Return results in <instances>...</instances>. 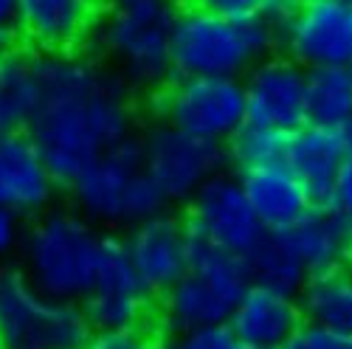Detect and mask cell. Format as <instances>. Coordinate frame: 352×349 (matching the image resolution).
I'll return each mask as SVG.
<instances>
[{"instance_id": "19", "label": "cell", "mask_w": 352, "mask_h": 349, "mask_svg": "<svg viewBox=\"0 0 352 349\" xmlns=\"http://www.w3.org/2000/svg\"><path fill=\"white\" fill-rule=\"evenodd\" d=\"M279 234L296 251L307 273L346 265L352 251V220L333 206H313Z\"/></svg>"}, {"instance_id": "1", "label": "cell", "mask_w": 352, "mask_h": 349, "mask_svg": "<svg viewBox=\"0 0 352 349\" xmlns=\"http://www.w3.org/2000/svg\"><path fill=\"white\" fill-rule=\"evenodd\" d=\"M37 68L40 99L25 133L54 181L68 186L87 164L135 135V91L82 51L40 54Z\"/></svg>"}, {"instance_id": "29", "label": "cell", "mask_w": 352, "mask_h": 349, "mask_svg": "<svg viewBox=\"0 0 352 349\" xmlns=\"http://www.w3.org/2000/svg\"><path fill=\"white\" fill-rule=\"evenodd\" d=\"M282 349H352V335H341L327 327L302 322V327L287 338Z\"/></svg>"}, {"instance_id": "36", "label": "cell", "mask_w": 352, "mask_h": 349, "mask_svg": "<svg viewBox=\"0 0 352 349\" xmlns=\"http://www.w3.org/2000/svg\"><path fill=\"white\" fill-rule=\"evenodd\" d=\"M346 268L352 271V251H349V259H346Z\"/></svg>"}, {"instance_id": "14", "label": "cell", "mask_w": 352, "mask_h": 349, "mask_svg": "<svg viewBox=\"0 0 352 349\" xmlns=\"http://www.w3.org/2000/svg\"><path fill=\"white\" fill-rule=\"evenodd\" d=\"M110 0H20L17 32L40 54H79Z\"/></svg>"}, {"instance_id": "25", "label": "cell", "mask_w": 352, "mask_h": 349, "mask_svg": "<svg viewBox=\"0 0 352 349\" xmlns=\"http://www.w3.org/2000/svg\"><path fill=\"white\" fill-rule=\"evenodd\" d=\"M189 271L209 279L234 302L254 284L251 271H248V259L243 254L226 251V248L209 243L206 237L192 234V231H189Z\"/></svg>"}, {"instance_id": "15", "label": "cell", "mask_w": 352, "mask_h": 349, "mask_svg": "<svg viewBox=\"0 0 352 349\" xmlns=\"http://www.w3.org/2000/svg\"><path fill=\"white\" fill-rule=\"evenodd\" d=\"M56 183L28 133L0 135V203L20 217H37L56 197Z\"/></svg>"}, {"instance_id": "20", "label": "cell", "mask_w": 352, "mask_h": 349, "mask_svg": "<svg viewBox=\"0 0 352 349\" xmlns=\"http://www.w3.org/2000/svg\"><path fill=\"white\" fill-rule=\"evenodd\" d=\"M237 174L265 231H285L313 209L302 181L287 164H268Z\"/></svg>"}, {"instance_id": "9", "label": "cell", "mask_w": 352, "mask_h": 349, "mask_svg": "<svg viewBox=\"0 0 352 349\" xmlns=\"http://www.w3.org/2000/svg\"><path fill=\"white\" fill-rule=\"evenodd\" d=\"M141 158L166 203H189L192 194L223 172L226 147L184 133L175 124L153 119V124L138 135Z\"/></svg>"}, {"instance_id": "32", "label": "cell", "mask_w": 352, "mask_h": 349, "mask_svg": "<svg viewBox=\"0 0 352 349\" xmlns=\"http://www.w3.org/2000/svg\"><path fill=\"white\" fill-rule=\"evenodd\" d=\"M23 231H25L23 228V217L14 209H9V206L0 203V259H6L9 254H14L20 248Z\"/></svg>"}, {"instance_id": "2", "label": "cell", "mask_w": 352, "mask_h": 349, "mask_svg": "<svg viewBox=\"0 0 352 349\" xmlns=\"http://www.w3.org/2000/svg\"><path fill=\"white\" fill-rule=\"evenodd\" d=\"M178 0H110L94 43L133 91L155 93L175 76L172 32Z\"/></svg>"}, {"instance_id": "6", "label": "cell", "mask_w": 352, "mask_h": 349, "mask_svg": "<svg viewBox=\"0 0 352 349\" xmlns=\"http://www.w3.org/2000/svg\"><path fill=\"white\" fill-rule=\"evenodd\" d=\"M94 327L79 302L45 296L20 268H0V346L85 349Z\"/></svg>"}, {"instance_id": "12", "label": "cell", "mask_w": 352, "mask_h": 349, "mask_svg": "<svg viewBox=\"0 0 352 349\" xmlns=\"http://www.w3.org/2000/svg\"><path fill=\"white\" fill-rule=\"evenodd\" d=\"M245 122L293 133L307 119V71L285 54L259 60L245 76Z\"/></svg>"}, {"instance_id": "8", "label": "cell", "mask_w": 352, "mask_h": 349, "mask_svg": "<svg viewBox=\"0 0 352 349\" xmlns=\"http://www.w3.org/2000/svg\"><path fill=\"white\" fill-rule=\"evenodd\" d=\"M79 304L94 330L155 327L158 299L144 287L141 276L135 273L122 237H102L94 279Z\"/></svg>"}, {"instance_id": "16", "label": "cell", "mask_w": 352, "mask_h": 349, "mask_svg": "<svg viewBox=\"0 0 352 349\" xmlns=\"http://www.w3.org/2000/svg\"><path fill=\"white\" fill-rule=\"evenodd\" d=\"M305 322L296 296L251 284L237 299L226 327L251 349H282Z\"/></svg>"}, {"instance_id": "22", "label": "cell", "mask_w": 352, "mask_h": 349, "mask_svg": "<svg viewBox=\"0 0 352 349\" xmlns=\"http://www.w3.org/2000/svg\"><path fill=\"white\" fill-rule=\"evenodd\" d=\"M296 299L305 322L352 335V271L346 265L310 273Z\"/></svg>"}, {"instance_id": "35", "label": "cell", "mask_w": 352, "mask_h": 349, "mask_svg": "<svg viewBox=\"0 0 352 349\" xmlns=\"http://www.w3.org/2000/svg\"><path fill=\"white\" fill-rule=\"evenodd\" d=\"M12 34H14V32H6V28H0V56L14 48V37H12Z\"/></svg>"}, {"instance_id": "33", "label": "cell", "mask_w": 352, "mask_h": 349, "mask_svg": "<svg viewBox=\"0 0 352 349\" xmlns=\"http://www.w3.org/2000/svg\"><path fill=\"white\" fill-rule=\"evenodd\" d=\"M302 3V0H265V6H262V14H265L276 28L282 25V20L296 9Z\"/></svg>"}, {"instance_id": "31", "label": "cell", "mask_w": 352, "mask_h": 349, "mask_svg": "<svg viewBox=\"0 0 352 349\" xmlns=\"http://www.w3.org/2000/svg\"><path fill=\"white\" fill-rule=\"evenodd\" d=\"M333 209H338L341 214H346L352 220V144L344 153V161L338 166L336 174V189H333Z\"/></svg>"}, {"instance_id": "7", "label": "cell", "mask_w": 352, "mask_h": 349, "mask_svg": "<svg viewBox=\"0 0 352 349\" xmlns=\"http://www.w3.org/2000/svg\"><path fill=\"white\" fill-rule=\"evenodd\" d=\"M155 119L175 124L203 141L226 144L245 124L243 79L234 76H184L175 74L153 93Z\"/></svg>"}, {"instance_id": "28", "label": "cell", "mask_w": 352, "mask_h": 349, "mask_svg": "<svg viewBox=\"0 0 352 349\" xmlns=\"http://www.w3.org/2000/svg\"><path fill=\"white\" fill-rule=\"evenodd\" d=\"M164 349H251L234 338V333L220 324V327H206V330H195L184 335H172Z\"/></svg>"}, {"instance_id": "30", "label": "cell", "mask_w": 352, "mask_h": 349, "mask_svg": "<svg viewBox=\"0 0 352 349\" xmlns=\"http://www.w3.org/2000/svg\"><path fill=\"white\" fill-rule=\"evenodd\" d=\"M265 0H184V9H197L223 17H251L259 14Z\"/></svg>"}, {"instance_id": "13", "label": "cell", "mask_w": 352, "mask_h": 349, "mask_svg": "<svg viewBox=\"0 0 352 349\" xmlns=\"http://www.w3.org/2000/svg\"><path fill=\"white\" fill-rule=\"evenodd\" d=\"M122 240L135 273L155 299L189 271V225L169 209L130 225Z\"/></svg>"}, {"instance_id": "3", "label": "cell", "mask_w": 352, "mask_h": 349, "mask_svg": "<svg viewBox=\"0 0 352 349\" xmlns=\"http://www.w3.org/2000/svg\"><path fill=\"white\" fill-rule=\"evenodd\" d=\"M276 48V25L262 12L251 17H223L181 9L172 32V65L175 74L184 76L243 79Z\"/></svg>"}, {"instance_id": "4", "label": "cell", "mask_w": 352, "mask_h": 349, "mask_svg": "<svg viewBox=\"0 0 352 349\" xmlns=\"http://www.w3.org/2000/svg\"><path fill=\"white\" fill-rule=\"evenodd\" d=\"M102 237L82 212L45 209L23 231L20 271L45 296L79 302L94 279Z\"/></svg>"}, {"instance_id": "21", "label": "cell", "mask_w": 352, "mask_h": 349, "mask_svg": "<svg viewBox=\"0 0 352 349\" xmlns=\"http://www.w3.org/2000/svg\"><path fill=\"white\" fill-rule=\"evenodd\" d=\"M40 54L12 48L0 56V135L25 133L40 99Z\"/></svg>"}, {"instance_id": "18", "label": "cell", "mask_w": 352, "mask_h": 349, "mask_svg": "<svg viewBox=\"0 0 352 349\" xmlns=\"http://www.w3.org/2000/svg\"><path fill=\"white\" fill-rule=\"evenodd\" d=\"M234 304L237 302L228 299L209 279H203L195 271H186L158 299L155 327L158 333H166L169 338L195 333V330H206V327H220L228 322Z\"/></svg>"}, {"instance_id": "26", "label": "cell", "mask_w": 352, "mask_h": 349, "mask_svg": "<svg viewBox=\"0 0 352 349\" xmlns=\"http://www.w3.org/2000/svg\"><path fill=\"white\" fill-rule=\"evenodd\" d=\"M287 138H290V133L245 122L234 133V138L226 144V161L237 172L268 166V164H285Z\"/></svg>"}, {"instance_id": "27", "label": "cell", "mask_w": 352, "mask_h": 349, "mask_svg": "<svg viewBox=\"0 0 352 349\" xmlns=\"http://www.w3.org/2000/svg\"><path fill=\"white\" fill-rule=\"evenodd\" d=\"M85 349H164L158 327L133 330H94Z\"/></svg>"}, {"instance_id": "10", "label": "cell", "mask_w": 352, "mask_h": 349, "mask_svg": "<svg viewBox=\"0 0 352 349\" xmlns=\"http://www.w3.org/2000/svg\"><path fill=\"white\" fill-rule=\"evenodd\" d=\"M184 220L192 234L243 256H248L268 234L240 183V174L228 172H217L192 194Z\"/></svg>"}, {"instance_id": "38", "label": "cell", "mask_w": 352, "mask_h": 349, "mask_svg": "<svg viewBox=\"0 0 352 349\" xmlns=\"http://www.w3.org/2000/svg\"><path fill=\"white\" fill-rule=\"evenodd\" d=\"M0 349H3V346H0Z\"/></svg>"}, {"instance_id": "34", "label": "cell", "mask_w": 352, "mask_h": 349, "mask_svg": "<svg viewBox=\"0 0 352 349\" xmlns=\"http://www.w3.org/2000/svg\"><path fill=\"white\" fill-rule=\"evenodd\" d=\"M17 14H20V0H0V28L14 32L17 28Z\"/></svg>"}, {"instance_id": "23", "label": "cell", "mask_w": 352, "mask_h": 349, "mask_svg": "<svg viewBox=\"0 0 352 349\" xmlns=\"http://www.w3.org/2000/svg\"><path fill=\"white\" fill-rule=\"evenodd\" d=\"M245 259H248L254 284L279 290V293H287V296H299L302 284L310 276L307 268L302 265V259L296 256V251L287 245V240L279 231H268Z\"/></svg>"}, {"instance_id": "11", "label": "cell", "mask_w": 352, "mask_h": 349, "mask_svg": "<svg viewBox=\"0 0 352 349\" xmlns=\"http://www.w3.org/2000/svg\"><path fill=\"white\" fill-rule=\"evenodd\" d=\"M352 0H302L276 28L279 51L305 71L352 63Z\"/></svg>"}, {"instance_id": "5", "label": "cell", "mask_w": 352, "mask_h": 349, "mask_svg": "<svg viewBox=\"0 0 352 349\" xmlns=\"http://www.w3.org/2000/svg\"><path fill=\"white\" fill-rule=\"evenodd\" d=\"M65 189L76 212L107 228H130L169 206L144 166L138 135L87 164Z\"/></svg>"}, {"instance_id": "17", "label": "cell", "mask_w": 352, "mask_h": 349, "mask_svg": "<svg viewBox=\"0 0 352 349\" xmlns=\"http://www.w3.org/2000/svg\"><path fill=\"white\" fill-rule=\"evenodd\" d=\"M346 147L349 144L341 127L307 122L305 127L290 133L285 164L302 181L313 206H330L333 203L336 174H338Z\"/></svg>"}, {"instance_id": "37", "label": "cell", "mask_w": 352, "mask_h": 349, "mask_svg": "<svg viewBox=\"0 0 352 349\" xmlns=\"http://www.w3.org/2000/svg\"><path fill=\"white\" fill-rule=\"evenodd\" d=\"M349 23H352V14H349Z\"/></svg>"}, {"instance_id": "24", "label": "cell", "mask_w": 352, "mask_h": 349, "mask_svg": "<svg viewBox=\"0 0 352 349\" xmlns=\"http://www.w3.org/2000/svg\"><path fill=\"white\" fill-rule=\"evenodd\" d=\"M307 119L327 127L352 119V63L307 71Z\"/></svg>"}]
</instances>
